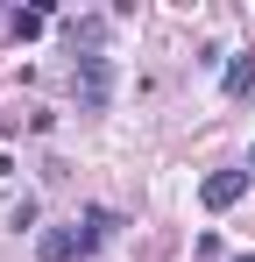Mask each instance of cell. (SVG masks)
Here are the masks:
<instances>
[{"instance_id": "obj_5", "label": "cell", "mask_w": 255, "mask_h": 262, "mask_svg": "<svg viewBox=\"0 0 255 262\" xmlns=\"http://www.w3.org/2000/svg\"><path fill=\"white\" fill-rule=\"evenodd\" d=\"M255 92V57H234L227 64V99H248Z\"/></svg>"}, {"instance_id": "obj_4", "label": "cell", "mask_w": 255, "mask_h": 262, "mask_svg": "<svg viewBox=\"0 0 255 262\" xmlns=\"http://www.w3.org/2000/svg\"><path fill=\"white\" fill-rule=\"evenodd\" d=\"M114 227H121V220L107 213V206H85V220H78V255L107 248V241H114Z\"/></svg>"}, {"instance_id": "obj_7", "label": "cell", "mask_w": 255, "mask_h": 262, "mask_svg": "<svg viewBox=\"0 0 255 262\" xmlns=\"http://www.w3.org/2000/svg\"><path fill=\"white\" fill-rule=\"evenodd\" d=\"M99 36H107V21H99V14H85V21H71V43H85V57L99 50Z\"/></svg>"}, {"instance_id": "obj_8", "label": "cell", "mask_w": 255, "mask_h": 262, "mask_svg": "<svg viewBox=\"0 0 255 262\" xmlns=\"http://www.w3.org/2000/svg\"><path fill=\"white\" fill-rule=\"evenodd\" d=\"M248 177H255V149H248Z\"/></svg>"}, {"instance_id": "obj_3", "label": "cell", "mask_w": 255, "mask_h": 262, "mask_svg": "<svg viewBox=\"0 0 255 262\" xmlns=\"http://www.w3.org/2000/svg\"><path fill=\"white\" fill-rule=\"evenodd\" d=\"M78 255V220L71 227H42L36 234V262H71Z\"/></svg>"}, {"instance_id": "obj_1", "label": "cell", "mask_w": 255, "mask_h": 262, "mask_svg": "<svg viewBox=\"0 0 255 262\" xmlns=\"http://www.w3.org/2000/svg\"><path fill=\"white\" fill-rule=\"evenodd\" d=\"M71 92H78V114H107L114 106V57L107 50H92L71 64Z\"/></svg>"}, {"instance_id": "obj_2", "label": "cell", "mask_w": 255, "mask_h": 262, "mask_svg": "<svg viewBox=\"0 0 255 262\" xmlns=\"http://www.w3.org/2000/svg\"><path fill=\"white\" fill-rule=\"evenodd\" d=\"M241 191H248V163H241V170H213L206 184H199V199H206V213H227V206H234Z\"/></svg>"}, {"instance_id": "obj_9", "label": "cell", "mask_w": 255, "mask_h": 262, "mask_svg": "<svg viewBox=\"0 0 255 262\" xmlns=\"http://www.w3.org/2000/svg\"><path fill=\"white\" fill-rule=\"evenodd\" d=\"M234 262H255V255H234Z\"/></svg>"}, {"instance_id": "obj_6", "label": "cell", "mask_w": 255, "mask_h": 262, "mask_svg": "<svg viewBox=\"0 0 255 262\" xmlns=\"http://www.w3.org/2000/svg\"><path fill=\"white\" fill-rule=\"evenodd\" d=\"M42 29H50V7H22V14H14V43H29Z\"/></svg>"}]
</instances>
